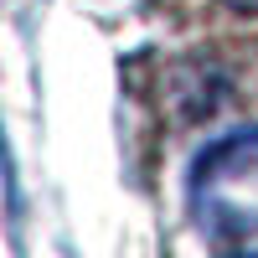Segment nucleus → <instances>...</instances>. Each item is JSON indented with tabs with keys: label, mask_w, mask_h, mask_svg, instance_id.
<instances>
[{
	"label": "nucleus",
	"mask_w": 258,
	"mask_h": 258,
	"mask_svg": "<svg viewBox=\"0 0 258 258\" xmlns=\"http://www.w3.org/2000/svg\"><path fill=\"white\" fill-rule=\"evenodd\" d=\"M232 11H258V0H227Z\"/></svg>",
	"instance_id": "f257e3e1"
}]
</instances>
